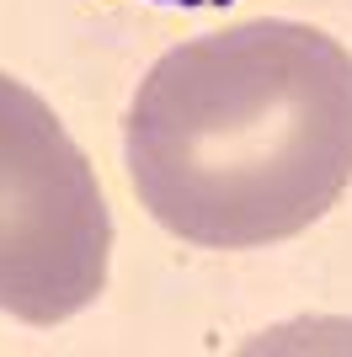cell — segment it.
<instances>
[{"label":"cell","mask_w":352,"mask_h":357,"mask_svg":"<svg viewBox=\"0 0 352 357\" xmlns=\"http://www.w3.org/2000/svg\"><path fill=\"white\" fill-rule=\"evenodd\" d=\"M129 181L166 235L256 251L305 235L352 187V54L256 16L149 64L123 118Z\"/></svg>","instance_id":"6da1fadb"},{"label":"cell","mask_w":352,"mask_h":357,"mask_svg":"<svg viewBox=\"0 0 352 357\" xmlns=\"http://www.w3.org/2000/svg\"><path fill=\"white\" fill-rule=\"evenodd\" d=\"M112 213L54 107L0 70V314L59 326L107 288Z\"/></svg>","instance_id":"7a4b0ae2"},{"label":"cell","mask_w":352,"mask_h":357,"mask_svg":"<svg viewBox=\"0 0 352 357\" xmlns=\"http://www.w3.org/2000/svg\"><path fill=\"white\" fill-rule=\"evenodd\" d=\"M155 6H182V11H208V6H230V0H155Z\"/></svg>","instance_id":"3957f363"}]
</instances>
